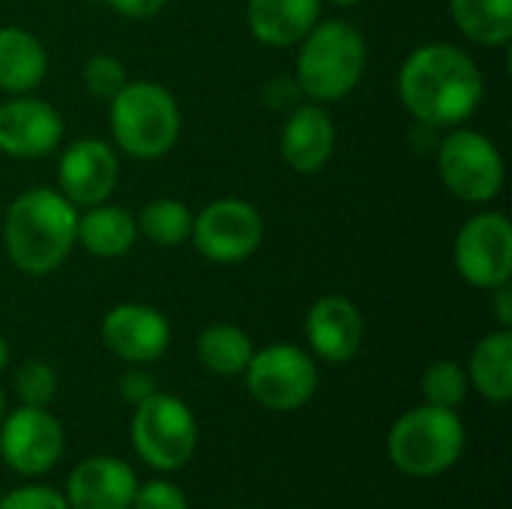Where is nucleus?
Returning <instances> with one entry per match:
<instances>
[{"label":"nucleus","mask_w":512,"mask_h":509,"mask_svg":"<svg viewBox=\"0 0 512 509\" xmlns=\"http://www.w3.org/2000/svg\"><path fill=\"white\" fill-rule=\"evenodd\" d=\"M333 147H336V126L321 102L297 105L288 114L279 138V150L291 171L318 174L330 162Z\"/></svg>","instance_id":"17"},{"label":"nucleus","mask_w":512,"mask_h":509,"mask_svg":"<svg viewBox=\"0 0 512 509\" xmlns=\"http://www.w3.org/2000/svg\"><path fill=\"white\" fill-rule=\"evenodd\" d=\"M0 509H69V504L48 486H24L0 498Z\"/></svg>","instance_id":"29"},{"label":"nucleus","mask_w":512,"mask_h":509,"mask_svg":"<svg viewBox=\"0 0 512 509\" xmlns=\"http://www.w3.org/2000/svg\"><path fill=\"white\" fill-rule=\"evenodd\" d=\"M0 456L12 471L42 477L63 456V426L45 408L21 405L0 423Z\"/></svg>","instance_id":"11"},{"label":"nucleus","mask_w":512,"mask_h":509,"mask_svg":"<svg viewBox=\"0 0 512 509\" xmlns=\"http://www.w3.org/2000/svg\"><path fill=\"white\" fill-rule=\"evenodd\" d=\"M102 345L123 363L144 366L156 363L171 342L168 318L144 303H120L105 312L99 324Z\"/></svg>","instance_id":"12"},{"label":"nucleus","mask_w":512,"mask_h":509,"mask_svg":"<svg viewBox=\"0 0 512 509\" xmlns=\"http://www.w3.org/2000/svg\"><path fill=\"white\" fill-rule=\"evenodd\" d=\"M45 72V45L24 27H0V90L6 96L33 93Z\"/></svg>","instance_id":"19"},{"label":"nucleus","mask_w":512,"mask_h":509,"mask_svg":"<svg viewBox=\"0 0 512 509\" xmlns=\"http://www.w3.org/2000/svg\"><path fill=\"white\" fill-rule=\"evenodd\" d=\"M492 294H495V315H498L501 327H504V330H510V327H512V291H510V282H507V285H498V288H492Z\"/></svg>","instance_id":"32"},{"label":"nucleus","mask_w":512,"mask_h":509,"mask_svg":"<svg viewBox=\"0 0 512 509\" xmlns=\"http://www.w3.org/2000/svg\"><path fill=\"white\" fill-rule=\"evenodd\" d=\"M246 21L261 45L291 48L321 21V0H249Z\"/></svg>","instance_id":"18"},{"label":"nucleus","mask_w":512,"mask_h":509,"mask_svg":"<svg viewBox=\"0 0 512 509\" xmlns=\"http://www.w3.org/2000/svg\"><path fill=\"white\" fill-rule=\"evenodd\" d=\"M105 6H108L111 12L123 15V18H135V21H141V18H153V15H159V12L168 6V0H105Z\"/></svg>","instance_id":"31"},{"label":"nucleus","mask_w":512,"mask_h":509,"mask_svg":"<svg viewBox=\"0 0 512 509\" xmlns=\"http://www.w3.org/2000/svg\"><path fill=\"white\" fill-rule=\"evenodd\" d=\"M363 333H366V324H363L357 303H351L342 294L318 297L306 315L309 348L315 351V357L333 366H342L357 357L363 345Z\"/></svg>","instance_id":"15"},{"label":"nucleus","mask_w":512,"mask_h":509,"mask_svg":"<svg viewBox=\"0 0 512 509\" xmlns=\"http://www.w3.org/2000/svg\"><path fill=\"white\" fill-rule=\"evenodd\" d=\"M135 492V471L123 459L93 456L69 474L66 504L69 509H132Z\"/></svg>","instance_id":"16"},{"label":"nucleus","mask_w":512,"mask_h":509,"mask_svg":"<svg viewBox=\"0 0 512 509\" xmlns=\"http://www.w3.org/2000/svg\"><path fill=\"white\" fill-rule=\"evenodd\" d=\"M156 393V381L153 375H147L144 369H129L123 378H120V396L132 405H141L147 396Z\"/></svg>","instance_id":"30"},{"label":"nucleus","mask_w":512,"mask_h":509,"mask_svg":"<svg viewBox=\"0 0 512 509\" xmlns=\"http://www.w3.org/2000/svg\"><path fill=\"white\" fill-rule=\"evenodd\" d=\"M132 509H189L186 495L180 486L168 483V480H150L144 486H138Z\"/></svg>","instance_id":"28"},{"label":"nucleus","mask_w":512,"mask_h":509,"mask_svg":"<svg viewBox=\"0 0 512 509\" xmlns=\"http://www.w3.org/2000/svg\"><path fill=\"white\" fill-rule=\"evenodd\" d=\"M324 3H333V6H342V9H348V6H357L360 0H324Z\"/></svg>","instance_id":"34"},{"label":"nucleus","mask_w":512,"mask_h":509,"mask_svg":"<svg viewBox=\"0 0 512 509\" xmlns=\"http://www.w3.org/2000/svg\"><path fill=\"white\" fill-rule=\"evenodd\" d=\"M450 15L477 45L501 48L512 39V0H450Z\"/></svg>","instance_id":"22"},{"label":"nucleus","mask_w":512,"mask_h":509,"mask_svg":"<svg viewBox=\"0 0 512 509\" xmlns=\"http://www.w3.org/2000/svg\"><path fill=\"white\" fill-rule=\"evenodd\" d=\"M264 240V219L258 207L243 198H219L210 201L192 219L189 243L195 252L213 264H240L258 252Z\"/></svg>","instance_id":"10"},{"label":"nucleus","mask_w":512,"mask_h":509,"mask_svg":"<svg viewBox=\"0 0 512 509\" xmlns=\"http://www.w3.org/2000/svg\"><path fill=\"white\" fill-rule=\"evenodd\" d=\"M138 240V222L126 207L93 204L78 216V243L93 258H120Z\"/></svg>","instance_id":"20"},{"label":"nucleus","mask_w":512,"mask_h":509,"mask_svg":"<svg viewBox=\"0 0 512 509\" xmlns=\"http://www.w3.org/2000/svg\"><path fill=\"white\" fill-rule=\"evenodd\" d=\"M78 243V207L60 189H27L3 216V249L24 276H51Z\"/></svg>","instance_id":"2"},{"label":"nucleus","mask_w":512,"mask_h":509,"mask_svg":"<svg viewBox=\"0 0 512 509\" xmlns=\"http://www.w3.org/2000/svg\"><path fill=\"white\" fill-rule=\"evenodd\" d=\"M9 366V345H6V339L0 336V372Z\"/></svg>","instance_id":"33"},{"label":"nucleus","mask_w":512,"mask_h":509,"mask_svg":"<svg viewBox=\"0 0 512 509\" xmlns=\"http://www.w3.org/2000/svg\"><path fill=\"white\" fill-rule=\"evenodd\" d=\"M486 96L477 60L450 42L414 48L399 69V99L405 111L432 129H453L474 117Z\"/></svg>","instance_id":"1"},{"label":"nucleus","mask_w":512,"mask_h":509,"mask_svg":"<svg viewBox=\"0 0 512 509\" xmlns=\"http://www.w3.org/2000/svg\"><path fill=\"white\" fill-rule=\"evenodd\" d=\"M369 63L363 33L339 18L318 21L297 51V84L312 102H339L360 84Z\"/></svg>","instance_id":"3"},{"label":"nucleus","mask_w":512,"mask_h":509,"mask_svg":"<svg viewBox=\"0 0 512 509\" xmlns=\"http://www.w3.org/2000/svg\"><path fill=\"white\" fill-rule=\"evenodd\" d=\"M192 219H195V213L177 198H153L135 216L138 234H144L153 246H162V249H174V246L189 243Z\"/></svg>","instance_id":"24"},{"label":"nucleus","mask_w":512,"mask_h":509,"mask_svg":"<svg viewBox=\"0 0 512 509\" xmlns=\"http://www.w3.org/2000/svg\"><path fill=\"white\" fill-rule=\"evenodd\" d=\"M438 171L444 186L468 204H489L504 189V156L498 144L477 132L453 126L438 147Z\"/></svg>","instance_id":"6"},{"label":"nucleus","mask_w":512,"mask_h":509,"mask_svg":"<svg viewBox=\"0 0 512 509\" xmlns=\"http://www.w3.org/2000/svg\"><path fill=\"white\" fill-rule=\"evenodd\" d=\"M3 411H6V402H3V390H0V423H3Z\"/></svg>","instance_id":"35"},{"label":"nucleus","mask_w":512,"mask_h":509,"mask_svg":"<svg viewBox=\"0 0 512 509\" xmlns=\"http://www.w3.org/2000/svg\"><path fill=\"white\" fill-rule=\"evenodd\" d=\"M195 354L204 369L228 378V375L246 372L255 348H252V339L246 330H240L234 324H210L198 333Z\"/></svg>","instance_id":"23"},{"label":"nucleus","mask_w":512,"mask_h":509,"mask_svg":"<svg viewBox=\"0 0 512 509\" xmlns=\"http://www.w3.org/2000/svg\"><path fill=\"white\" fill-rule=\"evenodd\" d=\"M81 81H84V87H87L90 96L108 102V99H114V96L123 90V84L129 81V75H126V66H123L114 54L99 51V54H90V57L84 60V66H81Z\"/></svg>","instance_id":"26"},{"label":"nucleus","mask_w":512,"mask_h":509,"mask_svg":"<svg viewBox=\"0 0 512 509\" xmlns=\"http://www.w3.org/2000/svg\"><path fill=\"white\" fill-rule=\"evenodd\" d=\"M462 450L465 426L459 414L438 405L405 411L387 435V453L393 465L417 480L441 477L459 462Z\"/></svg>","instance_id":"5"},{"label":"nucleus","mask_w":512,"mask_h":509,"mask_svg":"<svg viewBox=\"0 0 512 509\" xmlns=\"http://www.w3.org/2000/svg\"><path fill=\"white\" fill-rule=\"evenodd\" d=\"M120 177V162L111 144L102 138H78L72 141L57 162L60 195L75 207H93L114 195Z\"/></svg>","instance_id":"13"},{"label":"nucleus","mask_w":512,"mask_h":509,"mask_svg":"<svg viewBox=\"0 0 512 509\" xmlns=\"http://www.w3.org/2000/svg\"><path fill=\"white\" fill-rule=\"evenodd\" d=\"M423 396L426 405H438V408H450L456 411L465 396H468V375L459 363L453 360H438L426 369L423 375Z\"/></svg>","instance_id":"25"},{"label":"nucleus","mask_w":512,"mask_h":509,"mask_svg":"<svg viewBox=\"0 0 512 509\" xmlns=\"http://www.w3.org/2000/svg\"><path fill=\"white\" fill-rule=\"evenodd\" d=\"M15 390H18V399L24 405H33V408H48L57 396V375L48 363L42 360H30L18 369V378H15Z\"/></svg>","instance_id":"27"},{"label":"nucleus","mask_w":512,"mask_h":509,"mask_svg":"<svg viewBox=\"0 0 512 509\" xmlns=\"http://www.w3.org/2000/svg\"><path fill=\"white\" fill-rule=\"evenodd\" d=\"M468 384L495 405H507L512 396V333L498 330L477 342L468 363Z\"/></svg>","instance_id":"21"},{"label":"nucleus","mask_w":512,"mask_h":509,"mask_svg":"<svg viewBox=\"0 0 512 509\" xmlns=\"http://www.w3.org/2000/svg\"><path fill=\"white\" fill-rule=\"evenodd\" d=\"M246 387L267 411H297L318 390V366L297 345L276 342L252 354L246 366Z\"/></svg>","instance_id":"8"},{"label":"nucleus","mask_w":512,"mask_h":509,"mask_svg":"<svg viewBox=\"0 0 512 509\" xmlns=\"http://www.w3.org/2000/svg\"><path fill=\"white\" fill-rule=\"evenodd\" d=\"M456 273L483 291L507 285L512 279V225L498 210L465 219L453 240Z\"/></svg>","instance_id":"9"},{"label":"nucleus","mask_w":512,"mask_h":509,"mask_svg":"<svg viewBox=\"0 0 512 509\" xmlns=\"http://www.w3.org/2000/svg\"><path fill=\"white\" fill-rule=\"evenodd\" d=\"M132 444L138 456L159 471L183 468L198 447V423L189 405L168 393H153L135 405Z\"/></svg>","instance_id":"7"},{"label":"nucleus","mask_w":512,"mask_h":509,"mask_svg":"<svg viewBox=\"0 0 512 509\" xmlns=\"http://www.w3.org/2000/svg\"><path fill=\"white\" fill-rule=\"evenodd\" d=\"M63 141V117L45 102L24 96H9L0 102V153L12 159H42L51 156Z\"/></svg>","instance_id":"14"},{"label":"nucleus","mask_w":512,"mask_h":509,"mask_svg":"<svg viewBox=\"0 0 512 509\" xmlns=\"http://www.w3.org/2000/svg\"><path fill=\"white\" fill-rule=\"evenodd\" d=\"M108 105L114 144L126 156L147 162L162 159L177 147L183 114L168 87L156 81H126Z\"/></svg>","instance_id":"4"}]
</instances>
